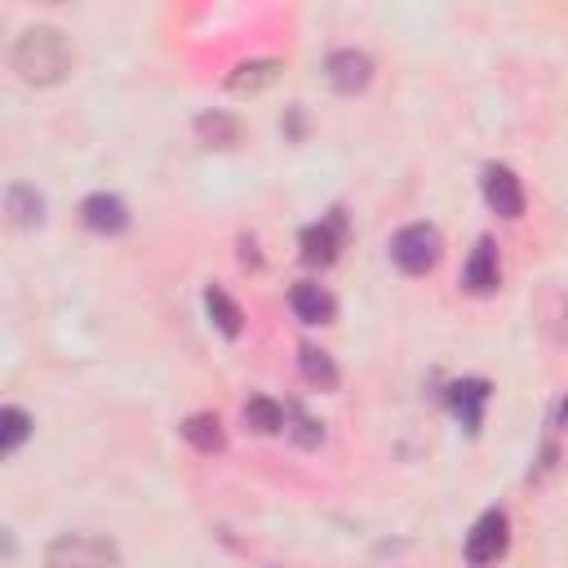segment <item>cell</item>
Returning <instances> with one entry per match:
<instances>
[{
	"label": "cell",
	"instance_id": "obj_1",
	"mask_svg": "<svg viewBox=\"0 0 568 568\" xmlns=\"http://www.w3.org/2000/svg\"><path fill=\"white\" fill-rule=\"evenodd\" d=\"M9 62H13L18 80H27V84H36V89H49V84H62V80L71 75L75 53H71V44H67V36H62L58 27L36 22V27H27V31L13 40Z\"/></svg>",
	"mask_w": 568,
	"mask_h": 568
},
{
	"label": "cell",
	"instance_id": "obj_2",
	"mask_svg": "<svg viewBox=\"0 0 568 568\" xmlns=\"http://www.w3.org/2000/svg\"><path fill=\"white\" fill-rule=\"evenodd\" d=\"M44 568H120V550L98 532H62L49 541Z\"/></svg>",
	"mask_w": 568,
	"mask_h": 568
},
{
	"label": "cell",
	"instance_id": "obj_3",
	"mask_svg": "<svg viewBox=\"0 0 568 568\" xmlns=\"http://www.w3.org/2000/svg\"><path fill=\"white\" fill-rule=\"evenodd\" d=\"M390 257L404 275H426L439 262V231L430 222H408L390 240Z\"/></svg>",
	"mask_w": 568,
	"mask_h": 568
},
{
	"label": "cell",
	"instance_id": "obj_4",
	"mask_svg": "<svg viewBox=\"0 0 568 568\" xmlns=\"http://www.w3.org/2000/svg\"><path fill=\"white\" fill-rule=\"evenodd\" d=\"M510 546V519L506 510H484L470 532H466V564L470 568H493Z\"/></svg>",
	"mask_w": 568,
	"mask_h": 568
},
{
	"label": "cell",
	"instance_id": "obj_5",
	"mask_svg": "<svg viewBox=\"0 0 568 568\" xmlns=\"http://www.w3.org/2000/svg\"><path fill=\"white\" fill-rule=\"evenodd\" d=\"M484 204H488L497 217H506V222H515V217L524 213V186H519L515 169H506V164H484Z\"/></svg>",
	"mask_w": 568,
	"mask_h": 568
},
{
	"label": "cell",
	"instance_id": "obj_6",
	"mask_svg": "<svg viewBox=\"0 0 568 568\" xmlns=\"http://www.w3.org/2000/svg\"><path fill=\"white\" fill-rule=\"evenodd\" d=\"M324 71H328V84L351 98V93H364V89H368V80H373V58H368L364 49H333L328 62H324Z\"/></svg>",
	"mask_w": 568,
	"mask_h": 568
},
{
	"label": "cell",
	"instance_id": "obj_7",
	"mask_svg": "<svg viewBox=\"0 0 568 568\" xmlns=\"http://www.w3.org/2000/svg\"><path fill=\"white\" fill-rule=\"evenodd\" d=\"M342 235H346V217H342V209H333L324 222H311V226L297 235V240H302V257H306L311 266H328V262H337Z\"/></svg>",
	"mask_w": 568,
	"mask_h": 568
},
{
	"label": "cell",
	"instance_id": "obj_8",
	"mask_svg": "<svg viewBox=\"0 0 568 568\" xmlns=\"http://www.w3.org/2000/svg\"><path fill=\"white\" fill-rule=\"evenodd\" d=\"M80 222L98 235H120L129 226V209L120 195H106V191H93L80 200Z\"/></svg>",
	"mask_w": 568,
	"mask_h": 568
},
{
	"label": "cell",
	"instance_id": "obj_9",
	"mask_svg": "<svg viewBox=\"0 0 568 568\" xmlns=\"http://www.w3.org/2000/svg\"><path fill=\"white\" fill-rule=\"evenodd\" d=\"M488 395H493V386H488L484 377H462V382L448 386V408H453V417H457L470 435H475L479 422H484V404H488Z\"/></svg>",
	"mask_w": 568,
	"mask_h": 568
},
{
	"label": "cell",
	"instance_id": "obj_10",
	"mask_svg": "<svg viewBox=\"0 0 568 568\" xmlns=\"http://www.w3.org/2000/svg\"><path fill=\"white\" fill-rule=\"evenodd\" d=\"M462 284L470 288V293H497V284H501V266H497V248H493V240L484 235V240H475V248H470V257H466V271H462Z\"/></svg>",
	"mask_w": 568,
	"mask_h": 568
},
{
	"label": "cell",
	"instance_id": "obj_11",
	"mask_svg": "<svg viewBox=\"0 0 568 568\" xmlns=\"http://www.w3.org/2000/svg\"><path fill=\"white\" fill-rule=\"evenodd\" d=\"M288 306H293V315H297L302 324H328L333 311H337L333 293H328L324 284H311V280H302V284L288 288Z\"/></svg>",
	"mask_w": 568,
	"mask_h": 568
},
{
	"label": "cell",
	"instance_id": "obj_12",
	"mask_svg": "<svg viewBox=\"0 0 568 568\" xmlns=\"http://www.w3.org/2000/svg\"><path fill=\"white\" fill-rule=\"evenodd\" d=\"M280 71H284V62L280 58H248V62H240L231 75H226V89L231 93H262V89H271L275 80H280Z\"/></svg>",
	"mask_w": 568,
	"mask_h": 568
},
{
	"label": "cell",
	"instance_id": "obj_13",
	"mask_svg": "<svg viewBox=\"0 0 568 568\" xmlns=\"http://www.w3.org/2000/svg\"><path fill=\"white\" fill-rule=\"evenodd\" d=\"M4 213H9L13 226L36 231V226L44 222V195H40L36 186H27V182H9V191H4Z\"/></svg>",
	"mask_w": 568,
	"mask_h": 568
},
{
	"label": "cell",
	"instance_id": "obj_14",
	"mask_svg": "<svg viewBox=\"0 0 568 568\" xmlns=\"http://www.w3.org/2000/svg\"><path fill=\"white\" fill-rule=\"evenodd\" d=\"M240 120L235 115H226V111H204V115H195V138L204 142V146H213V151H231L235 142H240Z\"/></svg>",
	"mask_w": 568,
	"mask_h": 568
},
{
	"label": "cell",
	"instance_id": "obj_15",
	"mask_svg": "<svg viewBox=\"0 0 568 568\" xmlns=\"http://www.w3.org/2000/svg\"><path fill=\"white\" fill-rule=\"evenodd\" d=\"M204 311H209V320L217 324L222 337H240V328H244V311L235 306V297H231L226 288L209 284V288H204Z\"/></svg>",
	"mask_w": 568,
	"mask_h": 568
},
{
	"label": "cell",
	"instance_id": "obj_16",
	"mask_svg": "<svg viewBox=\"0 0 568 568\" xmlns=\"http://www.w3.org/2000/svg\"><path fill=\"white\" fill-rule=\"evenodd\" d=\"M182 439L195 448V453H222V422H217V413H191V417H182Z\"/></svg>",
	"mask_w": 568,
	"mask_h": 568
},
{
	"label": "cell",
	"instance_id": "obj_17",
	"mask_svg": "<svg viewBox=\"0 0 568 568\" xmlns=\"http://www.w3.org/2000/svg\"><path fill=\"white\" fill-rule=\"evenodd\" d=\"M297 368H302V377L315 386V390H333L337 386V364H333V355L328 351H320V346H302L297 351Z\"/></svg>",
	"mask_w": 568,
	"mask_h": 568
},
{
	"label": "cell",
	"instance_id": "obj_18",
	"mask_svg": "<svg viewBox=\"0 0 568 568\" xmlns=\"http://www.w3.org/2000/svg\"><path fill=\"white\" fill-rule=\"evenodd\" d=\"M244 426L257 430V435H280L284 430V404L271 399V395H253L244 404Z\"/></svg>",
	"mask_w": 568,
	"mask_h": 568
},
{
	"label": "cell",
	"instance_id": "obj_19",
	"mask_svg": "<svg viewBox=\"0 0 568 568\" xmlns=\"http://www.w3.org/2000/svg\"><path fill=\"white\" fill-rule=\"evenodd\" d=\"M284 435H288L293 444H302V448H315V444L324 439V426H320L302 404H284Z\"/></svg>",
	"mask_w": 568,
	"mask_h": 568
},
{
	"label": "cell",
	"instance_id": "obj_20",
	"mask_svg": "<svg viewBox=\"0 0 568 568\" xmlns=\"http://www.w3.org/2000/svg\"><path fill=\"white\" fill-rule=\"evenodd\" d=\"M27 435H31V417L18 404H4L0 408V457H13Z\"/></svg>",
	"mask_w": 568,
	"mask_h": 568
},
{
	"label": "cell",
	"instance_id": "obj_21",
	"mask_svg": "<svg viewBox=\"0 0 568 568\" xmlns=\"http://www.w3.org/2000/svg\"><path fill=\"white\" fill-rule=\"evenodd\" d=\"M280 124H284V133H288V138H302V129H306L302 106H288V120H280Z\"/></svg>",
	"mask_w": 568,
	"mask_h": 568
},
{
	"label": "cell",
	"instance_id": "obj_22",
	"mask_svg": "<svg viewBox=\"0 0 568 568\" xmlns=\"http://www.w3.org/2000/svg\"><path fill=\"white\" fill-rule=\"evenodd\" d=\"M559 426H568V395H564V404H559Z\"/></svg>",
	"mask_w": 568,
	"mask_h": 568
}]
</instances>
